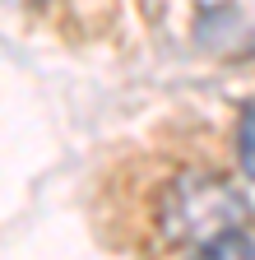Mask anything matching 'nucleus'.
<instances>
[{"mask_svg": "<svg viewBox=\"0 0 255 260\" xmlns=\"http://www.w3.org/2000/svg\"><path fill=\"white\" fill-rule=\"evenodd\" d=\"M250 218L246 195L228 181L223 162H204L186 153L181 162H163L158 181L144 200V255L158 260L163 251H195L200 242L241 228ZM139 255V260H144Z\"/></svg>", "mask_w": 255, "mask_h": 260, "instance_id": "obj_1", "label": "nucleus"}, {"mask_svg": "<svg viewBox=\"0 0 255 260\" xmlns=\"http://www.w3.org/2000/svg\"><path fill=\"white\" fill-rule=\"evenodd\" d=\"M186 260H255V242L241 228H228V233L200 242L195 251H186Z\"/></svg>", "mask_w": 255, "mask_h": 260, "instance_id": "obj_2", "label": "nucleus"}, {"mask_svg": "<svg viewBox=\"0 0 255 260\" xmlns=\"http://www.w3.org/2000/svg\"><path fill=\"white\" fill-rule=\"evenodd\" d=\"M250 51H255V47H250Z\"/></svg>", "mask_w": 255, "mask_h": 260, "instance_id": "obj_4", "label": "nucleus"}, {"mask_svg": "<svg viewBox=\"0 0 255 260\" xmlns=\"http://www.w3.org/2000/svg\"><path fill=\"white\" fill-rule=\"evenodd\" d=\"M237 162H241V172L255 181V103H246V112L237 121Z\"/></svg>", "mask_w": 255, "mask_h": 260, "instance_id": "obj_3", "label": "nucleus"}]
</instances>
